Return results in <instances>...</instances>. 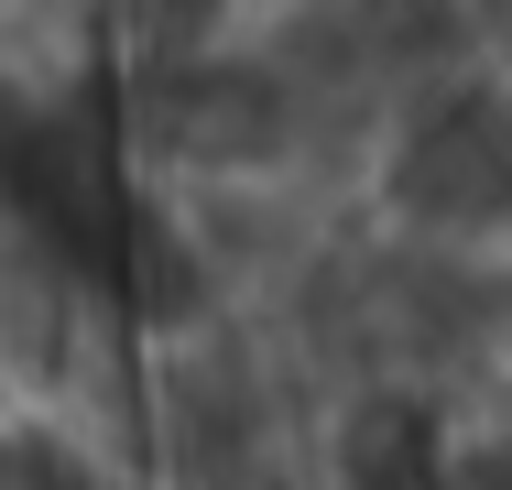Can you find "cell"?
<instances>
[{
    "label": "cell",
    "instance_id": "6da1fadb",
    "mask_svg": "<svg viewBox=\"0 0 512 490\" xmlns=\"http://www.w3.org/2000/svg\"><path fill=\"white\" fill-rule=\"evenodd\" d=\"M153 109H164V142L186 164H273L284 131H295V98L262 66H186Z\"/></svg>",
    "mask_w": 512,
    "mask_h": 490
},
{
    "label": "cell",
    "instance_id": "7a4b0ae2",
    "mask_svg": "<svg viewBox=\"0 0 512 490\" xmlns=\"http://www.w3.org/2000/svg\"><path fill=\"white\" fill-rule=\"evenodd\" d=\"M491 196H502V164H491V98H447V120L414 131L404 207H425V218H491Z\"/></svg>",
    "mask_w": 512,
    "mask_h": 490
}]
</instances>
